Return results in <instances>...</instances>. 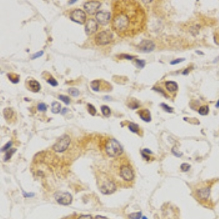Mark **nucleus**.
<instances>
[{"label": "nucleus", "instance_id": "24", "mask_svg": "<svg viewBox=\"0 0 219 219\" xmlns=\"http://www.w3.org/2000/svg\"><path fill=\"white\" fill-rule=\"evenodd\" d=\"M199 113L200 114V115L202 116H206L208 115V112H209V107L208 106H202V107H201L200 109L198 110Z\"/></svg>", "mask_w": 219, "mask_h": 219}, {"label": "nucleus", "instance_id": "50", "mask_svg": "<svg viewBox=\"0 0 219 219\" xmlns=\"http://www.w3.org/2000/svg\"><path fill=\"white\" fill-rule=\"evenodd\" d=\"M142 219H147V218H146V217H143V218H142Z\"/></svg>", "mask_w": 219, "mask_h": 219}, {"label": "nucleus", "instance_id": "11", "mask_svg": "<svg viewBox=\"0 0 219 219\" xmlns=\"http://www.w3.org/2000/svg\"><path fill=\"white\" fill-rule=\"evenodd\" d=\"M110 13L107 11H98L96 14V19L101 25H107L110 20Z\"/></svg>", "mask_w": 219, "mask_h": 219}, {"label": "nucleus", "instance_id": "46", "mask_svg": "<svg viewBox=\"0 0 219 219\" xmlns=\"http://www.w3.org/2000/svg\"><path fill=\"white\" fill-rule=\"evenodd\" d=\"M76 0H74V1H69V4H72V3H75L76 2Z\"/></svg>", "mask_w": 219, "mask_h": 219}, {"label": "nucleus", "instance_id": "47", "mask_svg": "<svg viewBox=\"0 0 219 219\" xmlns=\"http://www.w3.org/2000/svg\"><path fill=\"white\" fill-rule=\"evenodd\" d=\"M196 53H198V54H201V55H203V53L202 52H200V51H196Z\"/></svg>", "mask_w": 219, "mask_h": 219}, {"label": "nucleus", "instance_id": "48", "mask_svg": "<svg viewBox=\"0 0 219 219\" xmlns=\"http://www.w3.org/2000/svg\"><path fill=\"white\" fill-rule=\"evenodd\" d=\"M217 61H219V56H218V57H217L216 59H215V61H214L215 63H216V62H217Z\"/></svg>", "mask_w": 219, "mask_h": 219}, {"label": "nucleus", "instance_id": "33", "mask_svg": "<svg viewBox=\"0 0 219 219\" xmlns=\"http://www.w3.org/2000/svg\"><path fill=\"white\" fill-rule=\"evenodd\" d=\"M119 56H120L119 58H120V59H125L128 60H132L136 57L135 56L128 55V54H121V55H119Z\"/></svg>", "mask_w": 219, "mask_h": 219}, {"label": "nucleus", "instance_id": "4", "mask_svg": "<svg viewBox=\"0 0 219 219\" xmlns=\"http://www.w3.org/2000/svg\"><path fill=\"white\" fill-rule=\"evenodd\" d=\"M105 150L110 157H118L123 154L124 149L120 144L115 139H109L105 144Z\"/></svg>", "mask_w": 219, "mask_h": 219}, {"label": "nucleus", "instance_id": "7", "mask_svg": "<svg viewBox=\"0 0 219 219\" xmlns=\"http://www.w3.org/2000/svg\"><path fill=\"white\" fill-rule=\"evenodd\" d=\"M55 200L60 204L68 205L72 202V196L69 193L59 192L55 194Z\"/></svg>", "mask_w": 219, "mask_h": 219}, {"label": "nucleus", "instance_id": "5", "mask_svg": "<svg viewBox=\"0 0 219 219\" xmlns=\"http://www.w3.org/2000/svg\"><path fill=\"white\" fill-rule=\"evenodd\" d=\"M113 39V35L109 30L102 31L95 36V43L98 45H107Z\"/></svg>", "mask_w": 219, "mask_h": 219}, {"label": "nucleus", "instance_id": "28", "mask_svg": "<svg viewBox=\"0 0 219 219\" xmlns=\"http://www.w3.org/2000/svg\"><path fill=\"white\" fill-rule=\"evenodd\" d=\"M142 214L140 212L138 213H131L128 215V218L129 219H140L141 218Z\"/></svg>", "mask_w": 219, "mask_h": 219}, {"label": "nucleus", "instance_id": "16", "mask_svg": "<svg viewBox=\"0 0 219 219\" xmlns=\"http://www.w3.org/2000/svg\"><path fill=\"white\" fill-rule=\"evenodd\" d=\"M165 87L169 92H176L178 90V84L174 81L166 82Z\"/></svg>", "mask_w": 219, "mask_h": 219}, {"label": "nucleus", "instance_id": "35", "mask_svg": "<svg viewBox=\"0 0 219 219\" xmlns=\"http://www.w3.org/2000/svg\"><path fill=\"white\" fill-rule=\"evenodd\" d=\"M37 109L39 111L44 112L47 110V106H46L44 103H40L37 106Z\"/></svg>", "mask_w": 219, "mask_h": 219}, {"label": "nucleus", "instance_id": "29", "mask_svg": "<svg viewBox=\"0 0 219 219\" xmlns=\"http://www.w3.org/2000/svg\"><path fill=\"white\" fill-rule=\"evenodd\" d=\"M59 99L60 100H61L62 102H64L65 104H69L70 99L67 96H64V95H59Z\"/></svg>", "mask_w": 219, "mask_h": 219}, {"label": "nucleus", "instance_id": "44", "mask_svg": "<svg viewBox=\"0 0 219 219\" xmlns=\"http://www.w3.org/2000/svg\"><path fill=\"white\" fill-rule=\"evenodd\" d=\"M143 151L145 152V153H147V154H152V151H150V150L147 149V148H145V149L143 150Z\"/></svg>", "mask_w": 219, "mask_h": 219}, {"label": "nucleus", "instance_id": "27", "mask_svg": "<svg viewBox=\"0 0 219 219\" xmlns=\"http://www.w3.org/2000/svg\"><path fill=\"white\" fill-rule=\"evenodd\" d=\"M87 107H88V111L91 114V116H95L96 113V108L94 107V105H92L91 104H87Z\"/></svg>", "mask_w": 219, "mask_h": 219}, {"label": "nucleus", "instance_id": "26", "mask_svg": "<svg viewBox=\"0 0 219 219\" xmlns=\"http://www.w3.org/2000/svg\"><path fill=\"white\" fill-rule=\"evenodd\" d=\"M68 93H69L71 96H78L79 95V91H78V89H77L76 88H69V89H68Z\"/></svg>", "mask_w": 219, "mask_h": 219}, {"label": "nucleus", "instance_id": "45", "mask_svg": "<svg viewBox=\"0 0 219 219\" xmlns=\"http://www.w3.org/2000/svg\"><path fill=\"white\" fill-rule=\"evenodd\" d=\"M66 112H67V108H63V110H61V114H64Z\"/></svg>", "mask_w": 219, "mask_h": 219}, {"label": "nucleus", "instance_id": "25", "mask_svg": "<svg viewBox=\"0 0 219 219\" xmlns=\"http://www.w3.org/2000/svg\"><path fill=\"white\" fill-rule=\"evenodd\" d=\"M16 151V149L15 148H11V149H10L6 153V154H5V162H7V161H8L12 157V156H13V154H14Z\"/></svg>", "mask_w": 219, "mask_h": 219}, {"label": "nucleus", "instance_id": "23", "mask_svg": "<svg viewBox=\"0 0 219 219\" xmlns=\"http://www.w3.org/2000/svg\"><path fill=\"white\" fill-rule=\"evenodd\" d=\"M101 110H102V113H103V115L104 116H106V117H109V116H110V113H111V110H110V107H108V106H107V105L102 106Z\"/></svg>", "mask_w": 219, "mask_h": 219}, {"label": "nucleus", "instance_id": "34", "mask_svg": "<svg viewBox=\"0 0 219 219\" xmlns=\"http://www.w3.org/2000/svg\"><path fill=\"white\" fill-rule=\"evenodd\" d=\"M161 106H162V107H163V109L167 112H172V111H173V109H172V107H169L167 104L162 103V104H161Z\"/></svg>", "mask_w": 219, "mask_h": 219}, {"label": "nucleus", "instance_id": "40", "mask_svg": "<svg viewBox=\"0 0 219 219\" xmlns=\"http://www.w3.org/2000/svg\"><path fill=\"white\" fill-rule=\"evenodd\" d=\"M78 219H93V218L90 215H81Z\"/></svg>", "mask_w": 219, "mask_h": 219}, {"label": "nucleus", "instance_id": "6", "mask_svg": "<svg viewBox=\"0 0 219 219\" xmlns=\"http://www.w3.org/2000/svg\"><path fill=\"white\" fill-rule=\"evenodd\" d=\"M70 137L67 134L63 135L60 139L56 142V144L53 146V149L54 151L57 153H62L65 151L69 147L70 144Z\"/></svg>", "mask_w": 219, "mask_h": 219}, {"label": "nucleus", "instance_id": "12", "mask_svg": "<svg viewBox=\"0 0 219 219\" xmlns=\"http://www.w3.org/2000/svg\"><path fill=\"white\" fill-rule=\"evenodd\" d=\"M98 29V24L96 23V21L94 19H88L86 21V26H85V30L86 34L88 35H91L92 34H94V32H96Z\"/></svg>", "mask_w": 219, "mask_h": 219}, {"label": "nucleus", "instance_id": "14", "mask_svg": "<svg viewBox=\"0 0 219 219\" xmlns=\"http://www.w3.org/2000/svg\"><path fill=\"white\" fill-rule=\"evenodd\" d=\"M138 115L140 116V118L143 120L145 122H150L151 120V116H150V112L148 109L140 110L137 112Z\"/></svg>", "mask_w": 219, "mask_h": 219}, {"label": "nucleus", "instance_id": "10", "mask_svg": "<svg viewBox=\"0 0 219 219\" xmlns=\"http://www.w3.org/2000/svg\"><path fill=\"white\" fill-rule=\"evenodd\" d=\"M101 7V3L96 1L87 2L84 5V9L89 15H94L97 13V11Z\"/></svg>", "mask_w": 219, "mask_h": 219}, {"label": "nucleus", "instance_id": "39", "mask_svg": "<svg viewBox=\"0 0 219 219\" xmlns=\"http://www.w3.org/2000/svg\"><path fill=\"white\" fill-rule=\"evenodd\" d=\"M12 145V142H7V144L5 145L4 147L2 148V151H5V150H7V149H9L10 147Z\"/></svg>", "mask_w": 219, "mask_h": 219}, {"label": "nucleus", "instance_id": "42", "mask_svg": "<svg viewBox=\"0 0 219 219\" xmlns=\"http://www.w3.org/2000/svg\"><path fill=\"white\" fill-rule=\"evenodd\" d=\"M95 219H107L106 217H104V216H96L95 217Z\"/></svg>", "mask_w": 219, "mask_h": 219}, {"label": "nucleus", "instance_id": "3", "mask_svg": "<svg viewBox=\"0 0 219 219\" xmlns=\"http://www.w3.org/2000/svg\"><path fill=\"white\" fill-rule=\"evenodd\" d=\"M96 184L100 192L103 194H111L116 189V182L112 178L104 172L98 175Z\"/></svg>", "mask_w": 219, "mask_h": 219}, {"label": "nucleus", "instance_id": "8", "mask_svg": "<svg viewBox=\"0 0 219 219\" xmlns=\"http://www.w3.org/2000/svg\"><path fill=\"white\" fill-rule=\"evenodd\" d=\"M70 19L72 21L79 24H84L86 21V15L85 12L80 9H76L70 13Z\"/></svg>", "mask_w": 219, "mask_h": 219}, {"label": "nucleus", "instance_id": "1", "mask_svg": "<svg viewBox=\"0 0 219 219\" xmlns=\"http://www.w3.org/2000/svg\"><path fill=\"white\" fill-rule=\"evenodd\" d=\"M111 28L122 38L133 37L144 31L146 14L143 7L134 0H116L112 4Z\"/></svg>", "mask_w": 219, "mask_h": 219}, {"label": "nucleus", "instance_id": "21", "mask_svg": "<svg viewBox=\"0 0 219 219\" xmlns=\"http://www.w3.org/2000/svg\"><path fill=\"white\" fill-rule=\"evenodd\" d=\"M7 77L13 83H18L19 82L20 76L16 75V74H13V73L7 74Z\"/></svg>", "mask_w": 219, "mask_h": 219}, {"label": "nucleus", "instance_id": "17", "mask_svg": "<svg viewBox=\"0 0 219 219\" xmlns=\"http://www.w3.org/2000/svg\"><path fill=\"white\" fill-rule=\"evenodd\" d=\"M126 104H127V106L128 107L130 108V109H137V107H139L140 104L139 102L137 99H134V98H129V99H128L127 102H126Z\"/></svg>", "mask_w": 219, "mask_h": 219}, {"label": "nucleus", "instance_id": "31", "mask_svg": "<svg viewBox=\"0 0 219 219\" xmlns=\"http://www.w3.org/2000/svg\"><path fill=\"white\" fill-rule=\"evenodd\" d=\"M135 63L137 64V67L138 68H143L145 67V61L144 60L136 59Z\"/></svg>", "mask_w": 219, "mask_h": 219}, {"label": "nucleus", "instance_id": "38", "mask_svg": "<svg viewBox=\"0 0 219 219\" xmlns=\"http://www.w3.org/2000/svg\"><path fill=\"white\" fill-rule=\"evenodd\" d=\"M43 53H44V52L43 51H39L38 53H36L35 54H34L33 56L32 57V59H37V58H39L41 56H43Z\"/></svg>", "mask_w": 219, "mask_h": 219}, {"label": "nucleus", "instance_id": "36", "mask_svg": "<svg viewBox=\"0 0 219 219\" xmlns=\"http://www.w3.org/2000/svg\"><path fill=\"white\" fill-rule=\"evenodd\" d=\"M172 152L173 153V154L175 156H178V157H180V156H181L183 155V154L182 153H180L179 151H178V149H177L176 148H173L172 149Z\"/></svg>", "mask_w": 219, "mask_h": 219}, {"label": "nucleus", "instance_id": "18", "mask_svg": "<svg viewBox=\"0 0 219 219\" xmlns=\"http://www.w3.org/2000/svg\"><path fill=\"white\" fill-rule=\"evenodd\" d=\"M3 115H4V117L5 118V120H8L13 118V116L14 115V111L10 107L5 108V109L3 110Z\"/></svg>", "mask_w": 219, "mask_h": 219}, {"label": "nucleus", "instance_id": "19", "mask_svg": "<svg viewBox=\"0 0 219 219\" xmlns=\"http://www.w3.org/2000/svg\"><path fill=\"white\" fill-rule=\"evenodd\" d=\"M61 105L58 102H53L51 104V111L53 113L57 114L61 111Z\"/></svg>", "mask_w": 219, "mask_h": 219}, {"label": "nucleus", "instance_id": "37", "mask_svg": "<svg viewBox=\"0 0 219 219\" xmlns=\"http://www.w3.org/2000/svg\"><path fill=\"white\" fill-rule=\"evenodd\" d=\"M185 59H183V58H181V59H177L175 60H174V61H172L170 62V64H171V65H175L177 64H179L180 62L183 61Z\"/></svg>", "mask_w": 219, "mask_h": 219}, {"label": "nucleus", "instance_id": "30", "mask_svg": "<svg viewBox=\"0 0 219 219\" xmlns=\"http://www.w3.org/2000/svg\"><path fill=\"white\" fill-rule=\"evenodd\" d=\"M47 82L50 85H51L52 86H58V82L54 79V78L51 75L49 78L47 79Z\"/></svg>", "mask_w": 219, "mask_h": 219}, {"label": "nucleus", "instance_id": "15", "mask_svg": "<svg viewBox=\"0 0 219 219\" xmlns=\"http://www.w3.org/2000/svg\"><path fill=\"white\" fill-rule=\"evenodd\" d=\"M28 85H29V89L33 92H38L40 90V85L39 82H37V80H29V83H28Z\"/></svg>", "mask_w": 219, "mask_h": 219}, {"label": "nucleus", "instance_id": "20", "mask_svg": "<svg viewBox=\"0 0 219 219\" xmlns=\"http://www.w3.org/2000/svg\"><path fill=\"white\" fill-rule=\"evenodd\" d=\"M100 85H101V80H93L91 83V87L94 91H99Z\"/></svg>", "mask_w": 219, "mask_h": 219}, {"label": "nucleus", "instance_id": "2", "mask_svg": "<svg viewBox=\"0 0 219 219\" xmlns=\"http://www.w3.org/2000/svg\"><path fill=\"white\" fill-rule=\"evenodd\" d=\"M115 174L118 176L116 184L118 182L123 184H129L134 180V172L131 164L128 162H120L115 168Z\"/></svg>", "mask_w": 219, "mask_h": 219}, {"label": "nucleus", "instance_id": "43", "mask_svg": "<svg viewBox=\"0 0 219 219\" xmlns=\"http://www.w3.org/2000/svg\"><path fill=\"white\" fill-rule=\"evenodd\" d=\"M188 72H189V69H186L183 72V75H188Z\"/></svg>", "mask_w": 219, "mask_h": 219}, {"label": "nucleus", "instance_id": "22", "mask_svg": "<svg viewBox=\"0 0 219 219\" xmlns=\"http://www.w3.org/2000/svg\"><path fill=\"white\" fill-rule=\"evenodd\" d=\"M128 128H129L130 131L134 132V133L137 134L140 131L139 126L134 123H130L129 124H128Z\"/></svg>", "mask_w": 219, "mask_h": 219}, {"label": "nucleus", "instance_id": "13", "mask_svg": "<svg viewBox=\"0 0 219 219\" xmlns=\"http://www.w3.org/2000/svg\"><path fill=\"white\" fill-rule=\"evenodd\" d=\"M210 195V187H203L199 188L196 191V196L200 200L205 201L209 198Z\"/></svg>", "mask_w": 219, "mask_h": 219}, {"label": "nucleus", "instance_id": "32", "mask_svg": "<svg viewBox=\"0 0 219 219\" xmlns=\"http://www.w3.org/2000/svg\"><path fill=\"white\" fill-rule=\"evenodd\" d=\"M191 166L187 163H183L180 165V169L183 172H188L190 170Z\"/></svg>", "mask_w": 219, "mask_h": 219}, {"label": "nucleus", "instance_id": "9", "mask_svg": "<svg viewBox=\"0 0 219 219\" xmlns=\"http://www.w3.org/2000/svg\"><path fill=\"white\" fill-rule=\"evenodd\" d=\"M155 48V44L151 40H144L137 45V49L142 53H150Z\"/></svg>", "mask_w": 219, "mask_h": 219}, {"label": "nucleus", "instance_id": "41", "mask_svg": "<svg viewBox=\"0 0 219 219\" xmlns=\"http://www.w3.org/2000/svg\"><path fill=\"white\" fill-rule=\"evenodd\" d=\"M142 157H143L144 158H145L146 160L148 161L150 159V157H149V156L147 155V154H142Z\"/></svg>", "mask_w": 219, "mask_h": 219}, {"label": "nucleus", "instance_id": "49", "mask_svg": "<svg viewBox=\"0 0 219 219\" xmlns=\"http://www.w3.org/2000/svg\"><path fill=\"white\" fill-rule=\"evenodd\" d=\"M216 107H219V100L218 101V102H217V104H216Z\"/></svg>", "mask_w": 219, "mask_h": 219}]
</instances>
